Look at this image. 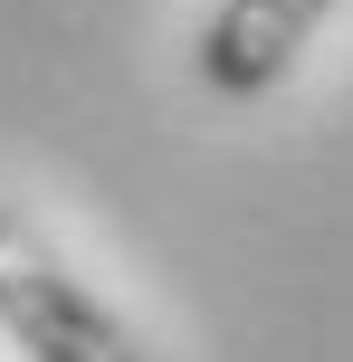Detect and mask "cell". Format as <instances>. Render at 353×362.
I'll return each instance as SVG.
<instances>
[{
    "mask_svg": "<svg viewBox=\"0 0 353 362\" xmlns=\"http://www.w3.org/2000/svg\"><path fill=\"white\" fill-rule=\"evenodd\" d=\"M0 334L29 362H144V344L125 334V315L0 200Z\"/></svg>",
    "mask_w": 353,
    "mask_h": 362,
    "instance_id": "cell-1",
    "label": "cell"
},
{
    "mask_svg": "<svg viewBox=\"0 0 353 362\" xmlns=\"http://www.w3.org/2000/svg\"><path fill=\"white\" fill-rule=\"evenodd\" d=\"M325 10H335V0H220L210 29H201V76L220 95H267L296 67V48L316 38Z\"/></svg>",
    "mask_w": 353,
    "mask_h": 362,
    "instance_id": "cell-2",
    "label": "cell"
}]
</instances>
